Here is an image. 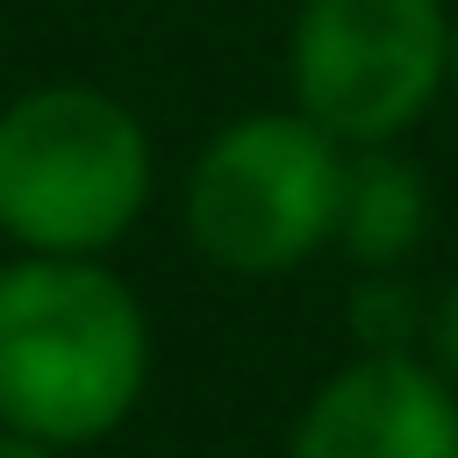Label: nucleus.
<instances>
[{
  "instance_id": "1",
  "label": "nucleus",
  "mask_w": 458,
  "mask_h": 458,
  "mask_svg": "<svg viewBox=\"0 0 458 458\" xmlns=\"http://www.w3.org/2000/svg\"><path fill=\"white\" fill-rule=\"evenodd\" d=\"M150 386V315L100 258L0 265V429L50 451L114 437Z\"/></svg>"
},
{
  "instance_id": "2",
  "label": "nucleus",
  "mask_w": 458,
  "mask_h": 458,
  "mask_svg": "<svg viewBox=\"0 0 458 458\" xmlns=\"http://www.w3.org/2000/svg\"><path fill=\"white\" fill-rule=\"evenodd\" d=\"M157 193L143 114L93 79H43L0 100V236L36 258L114 250Z\"/></svg>"
},
{
  "instance_id": "3",
  "label": "nucleus",
  "mask_w": 458,
  "mask_h": 458,
  "mask_svg": "<svg viewBox=\"0 0 458 458\" xmlns=\"http://www.w3.org/2000/svg\"><path fill=\"white\" fill-rule=\"evenodd\" d=\"M344 157L351 150L293 107H250L222 122L179 186L186 243L229 279L301 272L336 236Z\"/></svg>"
},
{
  "instance_id": "4",
  "label": "nucleus",
  "mask_w": 458,
  "mask_h": 458,
  "mask_svg": "<svg viewBox=\"0 0 458 458\" xmlns=\"http://www.w3.org/2000/svg\"><path fill=\"white\" fill-rule=\"evenodd\" d=\"M451 79L444 0H301L286 29V107L344 150L401 143Z\"/></svg>"
},
{
  "instance_id": "5",
  "label": "nucleus",
  "mask_w": 458,
  "mask_h": 458,
  "mask_svg": "<svg viewBox=\"0 0 458 458\" xmlns=\"http://www.w3.org/2000/svg\"><path fill=\"white\" fill-rule=\"evenodd\" d=\"M286 458H458V386L422 351H351L301 401Z\"/></svg>"
},
{
  "instance_id": "6",
  "label": "nucleus",
  "mask_w": 458,
  "mask_h": 458,
  "mask_svg": "<svg viewBox=\"0 0 458 458\" xmlns=\"http://www.w3.org/2000/svg\"><path fill=\"white\" fill-rule=\"evenodd\" d=\"M429 229H437V193L401 143H365L344 157V200H336L329 243L358 272H408Z\"/></svg>"
},
{
  "instance_id": "7",
  "label": "nucleus",
  "mask_w": 458,
  "mask_h": 458,
  "mask_svg": "<svg viewBox=\"0 0 458 458\" xmlns=\"http://www.w3.org/2000/svg\"><path fill=\"white\" fill-rule=\"evenodd\" d=\"M344 322H351L358 351H422L429 293L408 272H358V286L344 301Z\"/></svg>"
},
{
  "instance_id": "8",
  "label": "nucleus",
  "mask_w": 458,
  "mask_h": 458,
  "mask_svg": "<svg viewBox=\"0 0 458 458\" xmlns=\"http://www.w3.org/2000/svg\"><path fill=\"white\" fill-rule=\"evenodd\" d=\"M422 358L458 386V279H444L429 293V329H422Z\"/></svg>"
},
{
  "instance_id": "9",
  "label": "nucleus",
  "mask_w": 458,
  "mask_h": 458,
  "mask_svg": "<svg viewBox=\"0 0 458 458\" xmlns=\"http://www.w3.org/2000/svg\"><path fill=\"white\" fill-rule=\"evenodd\" d=\"M0 458H64V451H50V444H36V437H14V429H0Z\"/></svg>"
},
{
  "instance_id": "10",
  "label": "nucleus",
  "mask_w": 458,
  "mask_h": 458,
  "mask_svg": "<svg viewBox=\"0 0 458 458\" xmlns=\"http://www.w3.org/2000/svg\"><path fill=\"white\" fill-rule=\"evenodd\" d=\"M444 93L458 100V14H451V79H444Z\"/></svg>"
}]
</instances>
